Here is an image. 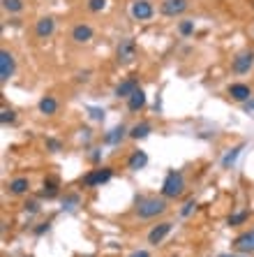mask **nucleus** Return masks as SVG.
<instances>
[{"mask_svg":"<svg viewBox=\"0 0 254 257\" xmlns=\"http://www.w3.org/2000/svg\"><path fill=\"white\" fill-rule=\"evenodd\" d=\"M169 209L166 197H139L136 199V215L141 220H150V218H157L164 211Z\"/></svg>","mask_w":254,"mask_h":257,"instance_id":"nucleus-1","label":"nucleus"},{"mask_svg":"<svg viewBox=\"0 0 254 257\" xmlns=\"http://www.w3.org/2000/svg\"><path fill=\"white\" fill-rule=\"evenodd\" d=\"M183 192H185V176H183V172L171 169V172L164 176V181H162V197L176 199V197H180Z\"/></svg>","mask_w":254,"mask_h":257,"instance_id":"nucleus-2","label":"nucleus"},{"mask_svg":"<svg viewBox=\"0 0 254 257\" xmlns=\"http://www.w3.org/2000/svg\"><path fill=\"white\" fill-rule=\"evenodd\" d=\"M113 176V169L111 167H102V169H93L88 172L86 176L81 179V186L83 188H97V186H104L107 181H111Z\"/></svg>","mask_w":254,"mask_h":257,"instance_id":"nucleus-3","label":"nucleus"},{"mask_svg":"<svg viewBox=\"0 0 254 257\" xmlns=\"http://www.w3.org/2000/svg\"><path fill=\"white\" fill-rule=\"evenodd\" d=\"M116 58H118L120 65H130L132 60L136 58V42L132 37H123L116 47Z\"/></svg>","mask_w":254,"mask_h":257,"instance_id":"nucleus-4","label":"nucleus"},{"mask_svg":"<svg viewBox=\"0 0 254 257\" xmlns=\"http://www.w3.org/2000/svg\"><path fill=\"white\" fill-rule=\"evenodd\" d=\"M155 14V7L150 0H134L130 5V17L134 21H150Z\"/></svg>","mask_w":254,"mask_h":257,"instance_id":"nucleus-5","label":"nucleus"},{"mask_svg":"<svg viewBox=\"0 0 254 257\" xmlns=\"http://www.w3.org/2000/svg\"><path fill=\"white\" fill-rule=\"evenodd\" d=\"M14 70H17V60L7 49H3L0 51V84H7L14 77Z\"/></svg>","mask_w":254,"mask_h":257,"instance_id":"nucleus-6","label":"nucleus"},{"mask_svg":"<svg viewBox=\"0 0 254 257\" xmlns=\"http://www.w3.org/2000/svg\"><path fill=\"white\" fill-rule=\"evenodd\" d=\"M233 250L240 252V255H252L254 252V227L238 234L236 239H233Z\"/></svg>","mask_w":254,"mask_h":257,"instance_id":"nucleus-7","label":"nucleus"},{"mask_svg":"<svg viewBox=\"0 0 254 257\" xmlns=\"http://www.w3.org/2000/svg\"><path fill=\"white\" fill-rule=\"evenodd\" d=\"M171 229H173V222H169V220L160 222V225H155V227L148 232V243H150V245H160L162 241L171 234Z\"/></svg>","mask_w":254,"mask_h":257,"instance_id":"nucleus-8","label":"nucleus"},{"mask_svg":"<svg viewBox=\"0 0 254 257\" xmlns=\"http://www.w3.org/2000/svg\"><path fill=\"white\" fill-rule=\"evenodd\" d=\"M252 67H254V54L252 51H240V54L233 58V63H231V70L236 72V74H247Z\"/></svg>","mask_w":254,"mask_h":257,"instance_id":"nucleus-9","label":"nucleus"},{"mask_svg":"<svg viewBox=\"0 0 254 257\" xmlns=\"http://www.w3.org/2000/svg\"><path fill=\"white\" fill-rule=\"evenodd\" d=\"M187 0H164L162 3V14L164 17H180L183 12H187Z\"/></svg>","mask_w":254,"mask_h":257,"instance_id":"nucleus-10","label":"nucleus"},{"mask_svg":"<svg viewBox=\"0 0 254 257\" xmlns=\"http://www.w3.org/2000/svg\"><path fill=\"white\" fill-rule=\"evenodd\" d=\"M125 137H130V130L125 125H116L113 130H109L104 137H102V142L107 144V146H118V144H123Z\"/></svg>","mask_w":254,"mask_h":257,"instance_id":"nucleus-11","label":"nucleus"},{"mask_svg":"<svg viewBox=\"0 0 254 257\" xmlns=\"http://www.w3.org/2000/svg\"><path fill=\"white\" fill-rule=\"evenodd\" d=\"M54 30H56V21L51 17H42L37 19V24H35V35L40 37V40H47V37L54 35Z\"/></svg>","mask_w":254,"mask_h":257,"instance_id":"nucleus-12","label":"nucleus"},{"mask_svg":"<svg viewBox=\"0 0 254 257\" xmlns=\"http://www.w3.org/2000/svg\"><path fill=\"white\" fill-rule=\"evenodd\" d=\"M136 88H139V79H136V77H127L125 81H120V84L116 86L113 95L118 97V100H120V97H125V100H127V97H130Z\"/></svg>","mask_w":254,"mask_h":257,"instance_id":"nucleus-13","label":"nucleus"},{"mask_svg":"<svg viewBox=\"0 0 254 257\" xmlns=\"http://www.w3.org/2000/svg\"><path fill=\"white\" fill-rule=\"evenodd\" d=\"M72 40L77 44H86L93 40V28H90L88 24H77L74 28H72Z\"/></svg>","mask_w":254,"mask_h":257,"instance_id":"nucleus-14","label":"nucleus"},{"mask_svg":"<svg viewBox=\"0 0 254 257\" xmlns=\"http://www.w3.org/2000/svg\"><path fill=\"white\" fill-rule=\"evenodd\" d=\"M229 95H231V100H236V102H247L252 97V88L247 84H231Z\"/></svg>","mask_w":254,"mask_h":257,"instance_id":"nucleus-15","label":"nucleus"},{"mask_svg":"<svg viewBox=\"0 0 254 257\" xmlns=\"http://www.w3.org/2000/svg\"><path fill=\"white\" fill-rule=\"evenodd\" d=\"M143 107H146V93H143L141 88H136L134 93L127 97V109H130L132 114H136V111H141Z\"/></svg>","mask_w":254,"mask_h":257,"instance_id":"nucleus-16","label":"nucleus"},{"mask_svg":"<svg viewBox=\"0 0 254 257\" xmlns=\"http://www.w3.org/2000/svg\"><path fill=\"white\" fill-rule=\"evenodd\" d=\"M37 109H40V114H44V116H54L56 111H58V100H56L54 95H44L40 100V104H37Z\"/></svg>","mask_w":254,"mask_h":257,"instance_id":"nucleus-17","label":"nucleus"},{"mask_svg":"<svg viewBox=\"0 0 254 257\" xmlns=\"http://www.w3.org/2000/svg\"><path fill=\"white\" fill-rule=\"evenodd\" d=\"M146 165H148L146 151H134L130 156V160H127V169H132V172H139V169H143Z\"/></svg>","mask_w":254,"mask_h":257,"instance_id":"nucleus-18","label":"nucleus"},{"mask_svg":"<svg viewBox=\"0 0 254 257\" xmlns=\"http://www.w3.org/2000/svg\"><path fill=\"white\" fill-rule=\"evenodd\" d=\"M58 188H60V181L56 179V176H47V179H44V190H42L40 195L47 199H54V197H58Z\"/></svg>","mask_w":254,"mask_h":257,"instance_id":"nucleus-19","label":"nucleus"},{"mask_svg":"<svg viewBox=\"0 0 254 257\" xmlns=\"http://www.w3.org/2000/svg\"><path fill=\"white\" fill-rule=\"evenodd\" d=\"M150 132H153V125H150L148 120H141V123H136V125L130 127V139L139 142V139H146Z\"/></svg>","mask_w":254,"mask_h":257,"instance_id":"nucleus-20","label":"nucleus"},{"mask_svg":"<svg viewBox=\"0 0 254 257\" xmlns=\"http://www.w3.org/2000/svg\"><path fill=\"white\" fill-rule=\"evenodd\" d=\"M30 190V181L26 176H19V179L10 181V192L12 195H26Z\"/></svg>","mask_w":254,"mask_h":257,"instance_id":"nucleus-21","label":"nucleus"},{"mask_svg":"<svg viewBox=\"0 0 254 257\" xmlns=\"http://www.w3.org/2000/svg\"><path fill=\"white\" fill-rule=\"evenodd\" d=\"M240 151H242V144H240V146H233V149H229V151H226V153H224V158H222V167H224V169H229L231 165L236 162V158L240 156Z\"/></svg>","mask_w":254,"mask_h":257,"instance_id":"nucleus-22","label":"nucleus"},{"mask_svg":"<svg viewBox=\"0 0 254 257\" xmlns=\"http://www.w3.org/2000/svg\"><path fill=\"white\" fill-rule=\"evenodd\" d=\"M79 204H81V195L70 192V195H65V197H63V211H74Z\"/></svg>","mask_w":254,"mask_h":257,"instance_id":"nucleus-23","label":"nucleus"},{"mask_svg":"<svg viewBox=\"0 0 254 257\" xmlns=\"http://www.w3.org/2000/svg\"><path fill=\"white\" fill-rule=\"evenodd\" d=\"M249 218V211H238V213H231L229 218H226V225H231V227H238V225H245Z\"/></svg>","mask_w":254,"mask_h":257,"instance_id":"nucleus-24","label":"nucleus"},{"mask_svg":"<svg viewBox=\"0 0 254 257\" xmlns=\"http://www.w3.org/2000/svg\"><path fill=\"white\" fill-rule=\"evenodd\" d=\"M3 10L10 14H19L24 10V3L21 0H3Z\"/></svg>","mask_w":254,"mask_h":257,"instance_id":"nucleus-25","label":"nucleus"},{"mask_svg":"<svg viewBox=\"0 0 254 257\" xmlns=\"http://www.w3.org/2000/svg\"><path fill=\"white\" fill-rule=\"evenodd\" d=\"M178 30H180V35H183V37H189L192 33H194V21H189V19H185V21H180Z\"/></svg>","mask_w":254,"mask_h":257,"instance_id":"nucleus-26","label":"nucleus"},{"mask_svg":"<svg viewBox=\"0 0 254 257\" xmlns=\"http://www.w3.org/2000/svg\"><path fill=\"white\" fill-rule=\"evenodd\" d=\"M0 120H3V125L14 123V120H17V114H14L12 109H3V111H0Z\"/></svg>","mask_w":254,"mask_h":257,"instance_id":"nucleus-27","label":"nucleus"},{"mask_svg":"<svg viewBox=\"0 0 254 257\" xmlns=\"http://www.w3.org/2000/svg\"><path fill=\"white\" fill-rule=\"evenodd\" d=\"M44 146H47V151H51V153H58V151L63 149V144H60L58 139H54V137H47Z\"/></svg>","mask_w":254,"mask_h":257,"instance_id":"nucleus-28","label":"nucleus"},{"mask_svg":"<svg viewBox=\"0 0 254 257\" xmlns=\"http://www.w3.org/2000/svg\"><path fill=\"white\" fill-rule=\"evenodd\" d=\"M104 7H107V0H88V10L90 12H102V10H104Z\"/></svg>","mask_w":254,"mask_h":257,"instance_id":"nucleus-29","label":"nucleus"},{"mask_svg":"<svg viewBox=\"0 0 254 257\" xmlns=\"http://www.w3.org/2000/svg\"><path fill=\"white\" fill-rule=\"evenodd\" d=\"M86 111L90 114V118L93 120H104V109L102 107H88Z\"/></svg>","mask_w":254,"mask_h":257,"instance_id":"nucleus-30","label":"nucleus"},{"mask_svg":"<svg viewBox=\"0 0 254 257\" xmlns=\"http://www.w3.org/2000/svg\"><path fill=\"white\" fill-rule=\"evenodd\" d=\"M194 209H196V202H194V199H189V202H185L183 209H180V215H183V218H187V215L192 213Z\"/></svg>","mask_w":254,"mask_h":257,"instance_id":"nucleus-31","label":"nucleus"},{"mask_svg":"<svg viewBox=\"0 0 254 257\" xmlns=\"http://www.w3.org/2000/svg\"><path fill=\"white\" fill-rule=\"evenodd\" d=\"M24 211L33 215V213H37V211H40V204H37V202H26L24 204Z\"/></svg>","mask_w":254,"mask_h":257,"instance_id":"nucleus-32","label":"nucleus"},{"mask_svg":"<svg viewBox=\"0 0 254 257\" xmlns=\"http://www.w3.org/2000/svg\"><path fill=\"white\" fill-rule=\"evenodd\" d=\"M49 227H51V222H40V225L35 227V234L37 236H42L44 232H49Z\"/></svg>","mask_w":254,"mask_h":257,"instance_id":"nucleus-33","label":"nucleus"},{"mask_svg":"<svg viewBox=\"0 0 254 257\" xmlns=\"http://www.w3.org/2000/svg\"><path fill=\"white\" fill-rule=\"evenodd\" d=\"M242 109H245V114H254V95L247 102H242Z\"/></svg>","mask_w":254,"mask_h":257,"instance_id":"nucleus-34","label":"nucleus"},{"mask_svg":"<svg viewBox=\"0 0 254 257\" xmlns=\"http://www.w3.org/2000/svg\"><path fill=\"white\" fill-rule=\"evenodd\" d=\"M100 158H102V151L100 149H93V153H90V160H93V162H100Z\"/></svg>","mask_w":254,"mask_h":257,"instance_id":"nucleus-35","label":"nucleus"},{"mask_svg":"<svg viewBox=\"0 0 254 257\" xmlns=\"http://www.w3.org/2000/svg\"><path fill=\"white\" fill-rule=\"evenodd\" d=\"M127 257H150V252L148 250H134L132 255H127Z\"/></svg>","mask_w":254,"mask_h":257,"instance_id":"nucleus-36","label":"nucleus"},{"mask_svg":"<svg viewBox=\"0 0 254 257\" xmlns=\"http://www.w3.org/2000/svg\"><path fill=\"white\" fill-rule=\"evenodd\" d=\"M217 257H245V255H240V252H238V255H231V252H222V255H217Z\"/></svg>","mask_w":254,"mask_h":257,"instance_id":"nucleus-37","label":"nucleus"}]
</instances>
